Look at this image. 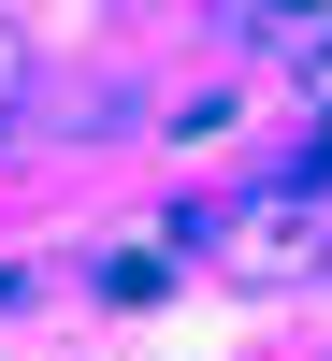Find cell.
<instances>
[{
	"instance_id": "cell-1",
	"label": "cell",
	"mask_w": 332,
	"mask_h": 361,
	"mask_svg": "<svg viewBox=\"0 0 332 361\" xmlns=\"http://www.w3.org/2000/svg\"><path fill=\"white\" fill-rule=\"evenodd\" d=\"M15 87H29V29H0V102H15Z\"/></svg>"
}]
</instances>
